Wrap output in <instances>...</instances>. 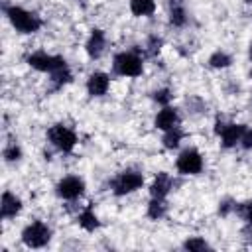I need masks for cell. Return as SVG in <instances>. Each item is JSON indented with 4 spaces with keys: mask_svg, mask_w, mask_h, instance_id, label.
I'll return each instance as SVG.
<instances>
[{
    "mask_svg": "<svg viewBox=\"0 0 252 252\" xmlns=\"http://www.w3.org/2000/svg\"><path fill=\"white\" fill-rule=\"evenodd\" d=\"M171 98H173V94H171L169 89H159V91L154 93V100H156L158 104H161V106H167Z\"/></svg>",
    "mask_w": 252,
    "mask_h": 252,
    "instance_id": "obj_24",
    "label": "cell"
},
{
    "mask_svg": "<svg viewBox=\"0 0 252 252\" xmlns=\"http://www.w3.org/2000/svg\"><path fill=\"white\" fill-rule=\"evenodd\" d=\"M79 224H81V228H85L87 232H93V230L98 228V219H96V215H94V211H93L91 205H89L87 209H83V213L79 215Z\"/></svg>",
    "mask_w": 252,
    "mask_h": 252,
    "instance_id": "obj_16",
    "label": "cell"
},
{
    "mask_svg": "<svg viewBox=\"0 0 252 252\" xmlns=\"http://www.w3.org/2000/svg\"><path fill=\"white\" fill-rule=\"evenodd\" d=\"M144 183V175L134 171V169H126L122 173H118L112 181V191L114 195H126V193H132L136 189H140Z\"/></svg>",
    "mask_w": 252,
    "mask_h": 252,
    "instance_id": "obj_7",
    "label": "cell"
},
{
    "mask_svg": "<svg viewBox=\"0 0 252 252\" xmlns=\"http://www.w3.org/2000/svg\"><path fill=\"white\" fill-rule=\"evenodd\" d=\"M169 22L177 28L185 26L187 12H185V6H183V0H169Z\"/></svg>",
    "mask_w": 252,
    "mask_h": 252,
    "instance_id": "obj_15",
    "label": "cell"
},
{
    "mask_svg": "<svg viewBox=\"0 0 252 252\" xmlns=\"http://www.w3.org/2000/svg\"><path fill=\"white\" fill-rule=\"evenodd\" d=\"M51 75V83H53V89H59V87H63V85H67L73 77H71V71H69V67L65 65V67H61V69H57V71H53V73H49Z\"/></svg>",
    "mask_w": 252,
    "mask_h": 252,
    "instance_id": "obj_19",
    "label": "cell"
},
{
    "mask_svg": "<svg viewBox=\"0 0 252 252\" xmlns=\"http://www.w3.org/2000/svg\"><path fill=\"white\" fill-rule=\"evenodd\" d=\"M183 248H185V250H193V252H203V250H209V244H207L203 238L193 236V238H187V240L183 242Z\"/></svg>",
    "mask_w": 252,
    "mask_h": 252,
    "instance_id": "obj_22",
    "label": "cell"
},
{
    "mask_svg": "<svg viewBox=\"0 0 252 252\" xmlns=\"http://www.w3.org/2000/svg\"><path fill=\"white\" fill-rule=\"evenodd\" d=\"M246 2H248V4H252V0H246Z\"/></svg>",
    "mask_w": 252,
    "mask_h": 252,
    "instance_id": "obj_31",
    "label": "cell"
},
{
    "mask_svg": "<svg viewBox=\"0 0 252 252\" xmlns=\"http://www.w3.org/2000/svg\"><path fill=\"white\" fill-rule=\"evenodd\" d=\"M28 65L35 71H41V73H53L61 67H65V59L61 55H49L45 51H35V53H30L26 57Z\"/></svg>",
    "mask_w": 252,
    "mask_h": 252,
    "instance_id": "obj_3",
    "label": "cell"
},
{
    "mask_svg": "<svg viewBox=\"0 0 252 252\" xmlns=\"http://www.w3.org/2000/svg\"><path fill=\"white\" fill-rule=\"evenodd\" d=\"M177 122H179V114L171 106H163L158 112V116H156V128H159L163 132L169 130V128H173V126H177Z\"/></svg>",
    "mask_w": 252,
    "mask_h": 252,
    "instance_id": "obj_14",
    "label": "cell"
},
{
    "mask_svg": "<svg viewBox=\"0 0 252 252\" xmlns=\"http://www.w3.org/2000/svg\"><path fill=\"white\" fill-rule=\"evenodd\" d=\"M148 47H150V55H156L159 51V47H161V39L158 35H152L148 39Z\"/></svg>",
    "mask_w": 252,
    "mask_h": 252,
    "instance_id": "obj_27",
    "label": "cell"
},
{
    "mask_svg": "<svg viewBox=\"0 0 252 252\" xmlns=\"http://www.w3.org/2000/svg\"><path fill=\"white\" fill-rule=\"evenodd\" d=\"M171 187H173V179L169 177V173L159 171V173L156 175L152 187H150V193H152L154 199H165V195L169 193Z\"/></svg>",
    "mask_w": 252,
    "mask_h": 252,
    "instance_id": "obj_12",
    "label": "cell"
},
{
    "mask_svg": "<svg viewBox=\"0 0 252 252\" xmlns=\"http://www.w3.org/2000/svg\"><path fill=\"white\" fill-rule=\"evenodd\" d=\"M20 211H22V201L14 193L4 191L2 193V201H0V217L2 219H14Z\"/></svg>",
    "mask_w": 252,
    "mask_h": 252,
    "instance_id": "obj_10",
    "label": "cell"
},
{
    "mask_svg": "<svg viewBox=\"0 0 252 252\" xmlns=\"http://www.w3.org/2000/svg\"><path fill=\"white\" fill-rule=\"evenodd\" d=\"M240 144H242V148L244 150H252V130H244V134H242V138H240Z\"/></svg>",
    "mask_w": 252,
    "mask_h": 252,
    "instance_id": "obj_28",
    "label": "cell"
},
{
    "mask_svg": "<svg viewBox=\"0 0 252 252\" xmlns=\"http://www.w3.org/2000/svg\"><path fill=\"white\" fill-rule=\"evenodd\" d=\"M230 63H232V59H230V55L224 53V51H215V53L209 57V65H211L213 69H224V67H228Z\"/></svg>",
    "mask_w": 252,
    "mask_h": 252,
    "instance_id": "obj_20",
    "label": "cell"
},
{
    "mask_svg": "<svg viewBox=\"0 0 252 252\" xmlns=\"http://www.w3.org/2000/svg\"><path fill=\"white\" fill-rule=\"evenodd\" d=\"M108 85H110V77L106 73H102V71H94L87 79V91H89L91 96H102V94H106Z\"/></svg>",
    "mask_w": 252,
    "mask_h": 252,
    "instance_id": "obj_9",
    "label": "cell"
},
{
    "mask_svg": "<svg viewBox=\"0 0 252 252\" xmlns=\"http://www.w3.org/2000/svg\"><path fill=\"white\" fill-rule=\"evenodd\" d=\"M232 209H236V205L232 203V199H224V201H220V207H219V215H222V217H226Z\"/></svg>",
    "mask_w": 252,
    "mask_h": 252,
    "instance_id": "obj_26",
    "label": "cell"
},
{
    "mask_svg": "<svg viewBox=\"0 0 252 252\" xmlns=\"http://www.w3.org/2000/svg\"><path fill=\"white\" fill-rule=\"evenodd\" d=\"M104 43H106V39H104V32L94 28V30L91 32L87 43H85V49H87L89 57H91V59H98L100 53H102V49H104Z\"/></svg>",
    "mask_w": 252,
    "mask_h": 252,
    "instance_id": "obj_11",
    "label": "cell"
},
{
    "mask_svg": "<svg viewBox=\"0 0 252 252\" xmlns=\"http://www.w3.org/2000/svg\"><path fill=\"white\" fill-rule=\"evenodd\" d=\"M175 167L183 175H197L203 169V156L199 154V150L187 148V150H183L179 154V158L175 161Z\"/></svg>",
    "mask_w": 252,
    "mask_h": 252,
    "instance_id": "obj_6",
    "label": "cell"
},
{
    "mask_svg": "<svg viewBox=\"0 0 252 252\" xmlns=\"http://www.w3.org/2000/svg\"><path fill=\"white\" fill-rule=\"evenodd\" d=\"M47 136H49V142H51L59 152H63V154L73 152V148H75V144H77V136H75V132H73L71 128L63 126V124H55V126H51L49 132H47Z\"/></svg>",
    "mask_w": 252,
    "mask_h": 252,
    "instance_id": "obj_5",
    "label": "cell"
},
{
    "mask_svg": "<svg viewBox=\"0 0 252 252\" xmlns=\"http://www.w3.org/2000/svg\"><path fill=\"white\" fill-rule=\"evenodd\" d=\"M112 69L116 75H122V77H138L142 75V57L136 55L134 51H122L114 57V63H112Z\"/></svg>",
    "mask_w": 252,
    "mask_h": 252,
    "instance_id": "obj_2",
    "label": "cell"
},
{
    "mask_svg": "<svg viewBox=\"0 0 252 252\" xmlns=\"http://www.w3.org/2000/svg\"><path fill=\"white\" fill-rule=\"evenodd\" d=\"M49 238H51V230L41 220H35V222L28 224L22 230V240L30 248H41V246H45L49 242Z\"/></svg>",
    "mask_w": 252,
    "mask_h": 252,
    "instance_id": "obj_4",
    "label": "cell"
},
{
    "mask_svg": "<svg viewBox=\"0 0 252 252\" xmlns=\"http://www.w3.org/2000/svg\"><path fill=\"white\" fill-rule=\"evenodd\" d=\"M85 193V181L77 175H67L57 183V195L61 199H79Z\"/></svg>",
    "mask_w": 252,
    "mask_h": 252,
    "instance_id": "obj_8",
    "label": "cell"
},
{
    "mask_svg": "<svg viewBox=\"0 0 252 252\" xmlns=\"http://www.w3.org/2000/svg\"><path fill=\"white\" fill-rule=\"evenodd\" d=\"M244 130H246V126H242V124H224V128H222V132H220L222 146H224V148L236 146V144L240 142Z\"/></svg>",
    "mask_w": 252,
    "mask_h": 252,
    "instance_id": "obj_13",
    "label": "cell"
},
{
    "mask_svg": "<svg viewBox=\"0 0 252 252\" xmlns=\"http://www.w3.org/2000/svg\"><path fill=\"white\" fill-rule=\"evenodd\" d=\"M130 10L134 16H152L156 10L154 0H130Z\"/></svg>",
    "mask_w": 252,
    "mask_h": 252,
    "instance_id": "obj_17",
    "label": "cell"
},
{
    "mask_svg": "<svg viewBox=\"0 0 252 252\" xmlns=\"http://www.w3.org/2000/svg\"><path fill=\"white\" fill-rule=\"evenodd\" d=\"M236 211H238V215H240L246 222H250V224H252V201H246V203L238 205V207H236Z\"/></svg>",
    "mask_w": 252,
    "mask_h": 252,
    "instance_id": "obj_25",
    "label": "cell"
},
{
    "mask_svg": "<svg viewBox=\"0 0 252 252\" xmlns=\"http://www.w3.org/2000/svg\"><path fill=\"white\" fill-rule=\"evenodd\" d=\"M248 53H250V59H252V43H250V49H248Z\"/></svg>",
    "mask_w": 252,
    "mask_h": 252,
    "instance_id": "obj_30",
    "label": "cell"
},
{
    "mask_svg": "<svg viewBox=\"0 0 252 252\" xmlns=\"http://www.w3.org/2000/svg\"><path fill=\"white\" fill-rule=\"evenodd\" d=\"M4 12H6L10 24L22 33H35L41 28L39 16H35L33 12H28V10L20 8V6H6Z\"/></svg>",
    "mask_w": 252,
    "mask_h": 252,
    "instance_id": "obj_1",
    "label": "cell"
},
{
    "mask_svg": "<svg viewBox=\"0 0 252 252\" xmlns=\"http://www.w3.org/2000/svg\"><path fill=\"white\" fill-rule=\"evenodd\" d=\"M163 215H165V203H163V199H154L152 197V201L148 205V217L154 219V220H158Z\"/></svg>",
    "mask_w": 252,
    "mask_h": 252,
    "instance_id": "obj_21",
    "label": "cell"
},
{
    "mask_svg": "<svg viewBox=\"0 0 252 252\" xmlns=\"http://www.w3.org/2000/svg\"><path fill=\"white\" fill-rule=\"evenodd\" d=\"M181 138H183V132H181L177 126H173V128L165 130V134H163L161 142H163V146H165L167 150H173V148H177V146H179Z\"/></svg>",
    "mask_w": 252,
    "mask_h": 252,
    "instance_id": "obj_18",
    "label": "cell"
},
{
    "mask_svg": "<svg viewBox=\"0 0 252 252\" xmlns=\"http://www.w3.org/2000/svg\"><path fill=\"white\" fill-rule=\"evenodd\" d=\"M222 128H224V124H222L220 120H217V124H215V134H219V136H220V132H222Z\"/></svg>",
    "mask_w": 252,
    "mask_h": 252,
    "instance_id": "obj_29",
    "label": "cell"
},
{
    "mask_svg": "<svg viewBox=\"0 0 252 252\" xmlns=\"http://www.w3.org/2000/svg\"><path fill=\"white\" fill-rule=\"evenodd\" d=\"M20 158H22V150H20V146L16 142H12V144H8L4 148V159L6 161H18Z\"/></svg>",
    "mask_w": 252,
    "mask_h": 252,
    "instance_id": "obj_23",
    "label": "cell"
}]
</instances>
